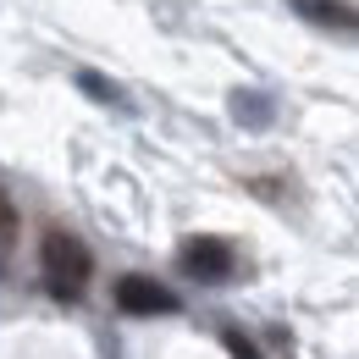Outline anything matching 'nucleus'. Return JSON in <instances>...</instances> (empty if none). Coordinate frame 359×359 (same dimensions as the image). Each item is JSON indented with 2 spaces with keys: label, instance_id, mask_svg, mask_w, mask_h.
<instances>
[{
  "label": "nucleus",
  "instance_id": "obj_1",
  "mask_svg": "<svg viewBox=\"0 0 359 359\" xmlns=\"http://www.w3.org/2000/svg\"><path fill=\"white\" fill-rule=\"evenodd\" d=\"M39 276L55 299H83L94 276V255L72 238V232H45L39 243Z\"/></svg>",
  "mask_w": 359,
  "mask_h": 359
},
{
  "label": "nucleus",
  "instance_id": "obj_2",
  "mask_svg": "<svg viewBox=\"0 0 359 359\" xmlns=\"http://www.w3.org/2000/svg\"><path fill=\"white\" fill-rule=\"evenodd\" d=\"M116 304L128 315H177V293H166L149 276H122L116 282Z\"/></svg>",
  "mask_w": 359,
  "mask_h": 359
},
{
  "label": "nucleus",
  "instance_id": "obj_3",
  "mask_svg": "<svg viewBox=\"0 0 359 359\" xmlns=\"http://www.w3.org/2000/svg\"><path fill=\"white\" fill-rule=\"evenodd\" d=\"M182 266L194 271V276H232L238 271V255H232V243H222V238H194L188 249H182Z\"/></svg>",
  "mask_w": 359,
  "mask_h": 359
},
{
  "label": "nucleus",
  "instance_id": "obj_4",
  "mask_svg": "<svg viewBox=\"0 0 359 359\" xmlns=\"http://www.w3.org/2000/svg\"><path fill=\"white\" fill-rule=\"evenodd\" d=\"M299 11L315 17V22H332V28H354V11L337 6V0H299Z\"/></svg>",
  "mask_w": 359,
  "mask_h": 359
},
{
  "label": "nucleus",
  "instance_id": "obj_5",
  "mask_svg": "<svg viewBox=\"0 0 359 359\" xmlns=\"http://www.w3.org/2000/svg\"><path fill=\"white\" fill-rule=\"evenodd\" d=\"M222 343L232 348V359H260V354H255V343H249L243 332H222Z\"/></svg>",
  "mask_w": 359,
  "mask_h": 359
},
{
  "label": "nucleus",
  "instance_id": "obj_6",
  "mask_svg": "<svg viewBox=\"0 0 359 359\" xmlns=\"http://www.w3.org/2000/svg\"><path fill=\"white\" fill-rule=\"evenodd\" d=\"M11 232H17V210H11V199L0 194V249L11 243Z\"/></svg>",
  "mask_w": 359,
  "mask_h": 359
},
{
  "label": "nucleus",
  "instance_id": "obj_7",
  "mask_svg": "<svg viewBox=\"0 0 359 359\" xmlns=\"http://www.w3.org/2000/svg\"><path fill=\"white\" fill-rule=\"evenodd\" d=\"M83 89H89V94H100V100H116V89H111L105 78H94V72H83Z\"/></svg>",
  "mask_w": 359,
  "mask_h": 359
}]
</instances>
